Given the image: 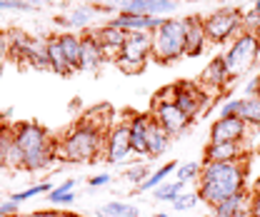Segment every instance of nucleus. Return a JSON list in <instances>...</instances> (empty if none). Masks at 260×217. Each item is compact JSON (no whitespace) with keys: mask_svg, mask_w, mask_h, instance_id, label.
<instances>
[{"mask_svg":"<svg viewBox=\"0 0 260 217\" xmlns=\"http://www.w3.org/2000/svg\"><path fill=\"white\" fill-rule=\"evenodd\" d=\"M110 25L120 28L125 32H153L162 23V18L155 15H133V13H118L115 18L108 20Z\"/></svg>","mask_w":260,"mask_h":217,"instance_id":"12","label":"nucleus"},{"mask_svg":"<svg viewBox=\"0 0 260 217\" xmlns=\"http://www.w3.org/2000/svg\"><path fill=\"white\" fill-rule=\"evenodd\" d=\"M243 28L250 32H258L260 28V13L255 10V8H250V10H245L243 13Z\"/></svg>","mask_w":260,"mask_h":217,"instance_id":"35","label":"nucleus"},{"mask_svg":"<svg viewBox=\"0 0 260 217\" xmlns=\"http://www.w3.org/2000/svg\"><path fill=\"white\" fill-rule=\"evenodd\" d=\"M203 25H205L208 43H225L243 32V13L235 8H220L208 18H203Z\"/></svg>","mask_w":260,"mask_h":217,"instance_id":"6","label":"nucleus"},{"mask_svg":"<svg viewBox=\"0 0 260 217\" xmlns=\"http://www.w3.org/2000/svg\"><path fill=\"white\" fill-rule=\"evenodd\" d=\"M200 170H203V165H200V162H180V165L175 167V180H178V183H183V185L198 183Z\"/></svg>","mask_w":260,"mask_h":217,"instance_id":"28","label":"nucleus"},{"mask_svg":"<svg viewBox=\"0 0 260 217\" xmlns=\"http://www.w3.org/2000/svg\"><path fill=\"white\" fill-rule=\"evenodd\" d=\"M180 192H185V185L183 183H178V180H173V183H162L153 190V200H158V202H173Z\"/></svg>","mask_w":260,"mask_h":217,"instance_id":"27","label":"nucleus"},{"mask_svg":"<svg viewBox=\"0 0 260 217\" xmlns=\"http://www.w3.org/2000/svg\"><path fill=\"white\" fill-rule=\"evenodd\" d=\"M15 212H18V202H13V200H5V202L0 205V215L15 217Z\"/></svg>","mask_w":260,"mask_h":217,"instance_id":"39","label":"nucleus"},{"mask_svg":"<svg viewBox=\"0 0 260 217\" xmlns=\"http://www.w3.org/2000/svg\"><path fill=\"white\" fill-rule=\"evenodd\" d=\"M98 10H100L98 5H88V3H85V5H78V8L70 10L68 18H60V23L68 25L70 30H75V28H78V30H85V28H90V25L95 23Z\"/></svg>","mask_w":260,"mask_h":217,"instance_id":"20","label":"nucleus"},{"mask_svg":"<svg viewBox=\"0 0 260 217\" xmlns=\"http://www.w3.org/2000/svg\"><path fill=\"white\" fill-rule=\"evenodd\" d=\"M245 157L233 162H203L200 177H198V197L205 205H218L235 192L245 190Z\"/></svg>","mask_w":260,"mask_h":217,"instance_id":"1","label":"nucleus"},{"mask_svg":"<svg viewBox=\"0 0 260 217\" xmlns=\"http://www.w3.org/2000/svg\"><path fill=\"white\" fill-rule=\"evenodd\" d=\"M45 55H48V62H50V70H55V73H60V75H70V73H73L63 55V48H60L58 35L50 38V40H45Z\"/></svg>","mask_w":260,"mask_h":217,"instance_id":"23","label":"nucleus"},{"mask_svg":"<svg viewBox=\"0 0 260 217\" xmlns=\"http://www.w3.org/2000/svg\"><path fill=\"white\" fill-rule=\"evenodd\" d=\"M70 217H83V215H70Z\"/></svg>","mask_w":260,"mask_h":217,"instance_id":"50","label":"nucleus"},{"mask_svg":"<svg viewBox=\"0 0 260 217\" xmlns=\"http://www.w3.org/2000/svg\"><path fill=\"white\" fill-rule=\"evenodd\" d=\"M235 118H240L245 125H260V97H255V95L238 97Z\"/></svg>","mask_w":260,"mask_h":217,"instance_id":"22","label":"nucleus"},{"mask_svg":"<svg viewBox=\"0 0 260 217\" xmlns=\"http://www.w3.org/2000/svg\"><path fill=\"white\" fill-rule=\"evenodd\" d=\"M153 102H175V85H170V88H162V90H158Z\"/></svg>","mask_w":260,"mask_h":217,"instance_id":"37","label":"nucleus"},{"mask_svg":"<svg viewBox=\"0 0 260 217\" xmlns=\"http://www.w3.org/2000/svg\"><path fill=\"white\" fill-rule=\"evenodd\" d=\"M25 3H48V0H25Z\"/></svg>","mask_w":260,"mask_h":217,"instance_id":"47","label":"nucleus"},{"mask_svg":"<svg viewBox=\"0 0 260 217\" xmlns=\"http://www.w3.org/2000/svg\"><path fill=\"white\" fill-rule=\"evenodd\" d=\"M13 142H15V140H13V127H8V125L0 123V167H5Z\"/></svg>","mask_w":260,"mask_h":217,"instance_id":"30","label":"nucleus"},{"mask_svg":"<svg viewBox=\"0 0 260 217\" xmlns=\"http://www.w3.org/2000/svg\"><path fill=\"white\" fill-rule=\"evenodd\" d=\"M183 23H185V58H195L208 45V35H205L203 18L190 15V18H183Z\"/></svg>","mask_w":260,"mask_h":217,"instance_id":"13","label":"nucleus"},{"mask_svg":"<svg viewBox=\"0 0 260 217\" xmlns=\"http://www.w3.org/2000/svg\"><path fill=\"white\" fill-rule=\"evenodd\" d=\"M155 217H170V215H168V212H158V215H155Z\"/></svg>","mask_w":260,"mask_h":217,"instance_id":"48","label":"nucleus"},{"mask_svg":"<svg viewBox=\"0 0 260 217\" xmlns=\"http://www.w3.org/2000/svg\"><path fill=\"white\" fill-rule=\"evenodd\" d=\"M113 177L110 175H95V177H90V187H103V185H108Z\"/></svg>","mask_w":260,"mask_h":217,"instance_id":"41","label":"nucleus"},{"mask_svg":"<svg viewBox=\"0 0 260 217\" xmlns=\"http://www.w3.org/2000/svg\"><path fill=\"white\" fill-rule=\"evenodd\" d=\"M260 55V35L250 30H243L240 35H235V40L230 43L228 53L223 55L225 67L230 73V78H238L243 73H248L253 67V62Z\"/></svg>","mask_w":260,"mask_h":217,"instance_id":"5","label":"nucleus"},{"mask_svg":"<svg viewBox=\"0 0 260 217\" xmlns=\"http://www.w3.org/2000/svg\"><path fill=\"white\" fill-rule=\"evenodd\" d=\"M150 115H153V120L160 125L170 137L173 135H180L190 125V118L175 102H153V113Z\"/></svg>","mask_w":260,"mask_h":217,"instance_id":"9","label":"nucleus"},{"mask_svg":"<svg viewBox=\"0 0 260 217\" xmlns=\"http://www.w3.org/2000/svg\"><path fill=\"white\" fill-rule=\"evenodd\" d=\"M103 62H105V55H103L98 40L93 38V32L80 35V67H78V70H90V73H95Z\"/></svg>","mask_w":260,"mask_h":217,"instance_id":"17","label":"nucleus"},{"mask_svg":"<svg viewBox=\"0 0 260 217\" xmlns=\"http://www.w3.org/2000/svg\"><path fill=\"white\" fill-rule=\"evenodd\" d=\"M75 177H68L63 180L58 187H53L50 192H48V200L53 202V205H70L73 200H75Z\"/></svg>","mask_w":260,"mask_h":217,"instance_id":"26","label":"nucleus"},{"mask_svg":"<svg viewBox=\"0 0 260 217\" xmlns=\"http://www.w3.org/2000/svg\"><path fill=\"white\" fill-rule=\"evenodd\" d=\"M13 140L18 150L23 153V170H45L50 167L55 157V140L50 132L38 123H20L13 127Z\"/></svg>","mask_w":260,"mask_h":217,"instance_id":"2","label":"nucleus"},{"mask_svg":"<svg viewBox=\"0 0 260 217\" xmlns=\"http://www.w3.org/2000/svg\"><path fill=\"white\" fill-rule=\"evenodd\" d=\"M168 148H170V135L162 130L160 125L150 123V127H148V155H150V160H155V157H160L168 153Z\"/></svg>","mask_w":260,"mask_h":217,"instance_id":"21","label":"nucleus"},{"mask_svg":"<svg viewBox=\"0 0 260 217\" xmlns=\"http://www.w3.org/2000/svg\"><path fill=\"white\" fill-rule=\"evenodd\" d=\"M58 40H60V48H63V55L70 65V70H78L80 67V35L68 30L63 35H58Z\"/></svg>","mask_w":260,"mask_h":217,"instance_id":"24","label":"nucleus"},{"mask_svg":"<svg viewBox=\"0 0 260 217\" xmlns=\"http://www.w3.org/2000/svg\"><path fill=\"white\" fill-rule=\"evenodd\" d=\"M115 65L125 73V75H140L143 70H145V65H148V60H128V58H118L115 60Z\"/></svg>","mask_w":260,"mask_h":217,"instance_id":"33","label":"nucleus"},{"mask_svg":"<svg viewBox=\"0 0 260 217\" xmlns=\"http://www.w3.org/2000/svg\"><path fill=\"white\" fill-rule=\"evenodd\" d=\"M130 153H133V150H130V130H128V123L113 125V127L105 132V150H103L105 162H108V165L125 162Z\"/></svg>","mask_w":260,"mask_h":217,"instance_id":"7","label":"nucleus"},{"mask_svg":"<svg viewBox=\"0 0 260 217\" xmlns=\"http://www.w3.org/2000/svg\"><path fill=\"white\" fill-rule=\"evenodd\" d=\"M153 123V115H133L128 120L130 130V150L135 155H148V127Z\"/></svg>","mask_w":260,"mask_h":217,"instance_id":"15","label":"nucleus"},{"mask_svg":"<svg viewBox=\"0 0 260 217\" xmlns=\"http://www.w3.org/2000/svg\"><path fill=\"white\" fill-rule=\"evenodd\" d=\"M153 53L158 62H173L185 58V23L180 18H162V23L150 32Z\"/></svg>","mask_w":260,"mask_h":217,"instance_id":"4","label":"nucleus"},{"mask_svg":"<svg viewBox=\"0 0 260 217\" xmlns=\"http://www.w3.org/2000/svg\"><path fill=\"white\" fill-rule=\"evenodd\" d=\"M250 217H260V190H253L250 195Z\"/></svg>","mask_w":260,"mask_h":217,"instance_id":"38","label":"nucleus"},{"mask_svg":"<svg viewBox=\"0 0 260 217\" xmlns=\"http://www.w3.org/2000/svg\"><path fill=\"white\" fill-rule=\"evenodd\" d=\"M253 95H255V97H260V78H255V93H253Z\"/></svg>","mask_w":260,"mask_h":217,"instance_id":"44","label":"nucleus"},{"mask_svg":"<svg viewBox=\"0 0 260 217\" xmlns=\"http://www.w3.org/2000/svg\"><path fill=\"white\" fill-rule=\"evenodd\" d=\"M210 217H250V192H248V187L235 192L233 197H228L223 202L213 205Z\"/></svg>","mask_w":260,"mask_h":217,"instance_id":"14","label":"nucleus"},{"mask_svg":"<svg viewBox=\"0 0 260 217\" xmlns=\"http://www.w3.org/2000/svg\"><path fill=\"white\" fill-rule=\"evenodd\" d=\"M125 3H128V0H103L98 8H103V10H108V8H110V10H118V13H120V8H123Z\"/></svg>","mask_w":260,"mask_h":217,"instance_id":"40","label":"nucleus"},{"mask_svg":"<svg viewBox=\"0 0 260 217\" xmlns=\"http://www.w3.org/2000/svg\"><path fill=\"white\" fill-rule=\"evenodd\" d=\"M0 217H10V215H0Z\"/></svg>","mask_w":260,"mask_h":217,"instance_id":"51","label":"nucleus"},{"mask_svg":"<svg viewBox=\"0 0 260 217\" xmlns=\"http://www.w3.org/2000/svg\"><path fill=\"white\" fill-rule=\"evenodd\" d=\"M248 125L240 118H218L210 125V142H243Z\"/></svg>","mask_w":260,"mask_h":217,"instance_id":"11","label":"nucleus"},{"mask_svg":"<svg viewBox=\"0 0 260 217\" xmlns=\"http://www.w3.org/2000/svg\"><path fill=\"white\" fill-rule=\"evenodd\" d=\"M243 155V142H208L205 148V162H233Z\"/></svg>","mask_w":260,"mask_h":217,"instance_id":"19","label":"nucleus"},{"mask_svg":"<svg viewBox=\"0 0 260 217\" xmlns=\"http://www.w3.org/2000/svg\"><path fill=\"white\" fill-rule=\"evenodd\" d=\"M83 3H88V5H100L103 0H83Z\"/></svg>","mask_w":260,"mask_h":217,"instance_id":"45","label":"nucleus"},{"mask_svg":"<svg viewBox=\"0 0 260 217\" xmlns=\"http://www.w3.org/2000/svg\"><path fill=\"white\" fill-rule=\"evenodd\" d=\"M253 190H260V177H258V183H255V187H253Z\"/></svg>","mask_w":260,"mask_h":217,"instance_id":"49","label":"nucleus"},{"mask_svg":"<svg viewBox=\"0 0 260 217\" xmlns=\"http://www.w3.org/2000/svg\"><path fill=\"white\" fill-rule=\"evenodd\" d=\"M230 80H233V78H230V73H228L223 55L215 58V60H210V65H208V67L203 70V75H200V85L208 88V90H223V88H228Z\"/></svg>","mask_w":260,"mask_h":217,"instance_id":"18","label":"nucleus"},{"mask_svg":"<svg viewBox=\"0 0 260 217\" xmlns=\"http://www.w3.org/2000/svg\"><path fill=\"white\" fill-rule=\"evenodd\" d=\"M150 53H153V38H150V32H128L125 35V45H123L120 58L148 60Z\"/></svg>","mask_w":260,"mask_h":217,"instance_id":"16","label":"nucleus"},{"mask_svg":"<svg viewBox=\"0 0 260 217\" xmlns=\"http://www.w3.org/2000/svg\"><path fill=\"white\" fill-rule=\"evenodd\" d=\"M53 190V185L50 183H40V185H32L28 187V190H20V192H15V195H10L8 200H13V202H25V200H30V197H35V195H45V192H50Z\"/></svg>","mask_w":260,"mask_h":217,"instance_id":"31","label":"nucleus"},{"mask_svg":"<svg viewBox=\"0 0 260 217\" xmlns=\"http://www.w3.org/2000/svg\"><path fill=\"white\" fill-rule=\"evenodd\" d=\"M175 105L193 120L195 115H200L203 107L208 105V93L200 90V85H195V83L180 80V83H175Z\"/></svg>","mask_w":260,"mask_h":217,"instance_id":"8","label":"nucleus"},{"mask_svg":"<svg viewBox=\"0 0 260 217\" xmlns=\"http://www.w3.org/2000/svg\"><path fill=\"white\" fill-rule=\"evenodd\" d=\"M105 212L110 215H118V217H140V210L135 205H128V202H120V200H113L108 205H100Z\"/></svg>","mask_w":260,"mask_h":217,"instance_id":"29","label":"nucleus"},{"mask_svg":"<svg viewBox=\"0 0 260 217\" xmlns=\"http://www.w3.org/2000/svg\"><path fill=\"white\" fill-rule=\"evenodd\" d=\"M198 202H200L198 192H180L170 205H173V210H175V212H188V210H193Z\"/></svg>","mask_w":260,"mask_h":217,"instance_id":"32","label":"nucleus"},{"mask_svg":"<svg viewBox=\"0 0 260 217\" xmlns=\"http://www.w3.org/2000/svg\"><path fill=\"white\" fill-rule=\"evenodd\" d=\"M105 150V132L83 120L55 140V157L63 162H93Z\"/></svg>","mask_w":260,"mask_h":217,"instance_id":"3","label":"nucleus"},{"mask_svg":"<svg viewBox=\"0 0 260 217\" xmlns=\"http://www.w3.org/2000/svg\"><path fill=\"white\" fill-rule=\"evenodd\" d=\"M253 8H255V10L260 13V0H255V5H253Z\"/></svg>","mask_w":260,"mask_h":217,"instance_id":"46","label":"nucleus"},{"mask_svg":"<svg viewBox=\"0 0 260 217\" xmlns=\"http://www.w3.org/2000/svg\"><path fill=\"white\" fill-rule=\"evenodd\" d=\"M95 217H118V215H110V212H105L103 207H98V210H95Z\"/></svg>","mask_w":260,"mask_h":217,"instance_id":"43","label":"nucleus"},{"mask_svg":"<svg viewBox=\"0 0 260 217\" xmlns=\"http://www.w3.org/2000/svg\"><path fill=\"white\" fill-rule=\"evenodd\" d=\"M175 167H178V162H173V160H170V162H165V165H160L155 172H150V175H148L140 185L135 187V190H138V192H148V190L153 192L158 185H162V183H165V177H168L170 172H175Z\"/></svg>","mask_w":260,"mask_h":217,"instance_id":"25","label":"nucleus"},{"mask_svg":"<svg viewBox=\"0 0 260 217\" xmlns=\"http://www.w3.org/2000/svg\"><path fill=\"white\" fill-rule=\"evenodd\" d=\"M65 212H55V210H40V212H32L28 217H63Z\"/></svg>","mask_w":260,"mask_h":217,"instance_id":"42","label":"nucleus"},{"mask_svg":"<svg viewBox=\"0 0 260 217\" xmlns=\"http://www.w3.org/2000/svg\"><path fill=\"white\" fill-rule=\"evenodd\" d=\"M93 32V38L98 40V45H100V50H103V55H105V60H118L120 58V53H123V45H125V35L128 32L120 30V28H115V25H110V23H103L100 28H95Z\"/></svg>","mask_w":260,"mask_h":217,"instance_id":"10","label":"nucleus"},{"mask_svg":"<svg viewBox=\"0 0 260 217\" xmlns=\"http://www.w3.org/2000/svg\"><path fill=\"white\" fill-rule=\"evenodd\" d=\"M0 10H30V3H25V0H0Z\"/></svg>","mask_w":260,"mask_h":217,"instance_id":"36","label":"nucleus"},{"mask_svg":"<svg viewBox=\"0 0 260 217\" xmlns=\"http://www.w3.org/2000/svg\"><path fill=\"white\" fill-rule=\"evenodd\" d=\"M150 175V170H148V165H133V167H128V172H125V177H128L130 185H140L145 177Z\"/></svg>","mask_w":260,"mask_h":217,"instance_id":"34","label":"nucleus"},{"mask_svg":"<svg viewBox=\"0 0 260 217\" xmlns=\"http://www.w3.org/2000/svg\"><path fill=\"white\" fill-rule=\"evenodd\" d=\"M63 217H70V215H63Z\"/></svg>","mask_w":260,"mask_h":217,"instance_id":"52","label":"nucleus"}]
</instances>
